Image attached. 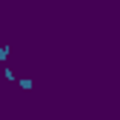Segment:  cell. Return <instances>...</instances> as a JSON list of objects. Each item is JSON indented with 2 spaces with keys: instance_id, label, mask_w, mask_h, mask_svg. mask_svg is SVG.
<instances>
[{
  "instance_id": "obj_2",
  "label": "cell",
  "mask_w": 120,
  "mask_h": 120,
  "mask_svg": "<svg viewBox=\"0 0 120 120\" xmlns=\"http://www.w3.org/2000/svg\"><path fill=\"white\" fill-rule=\"evenodd\" d=\"M3 77H6V80H9V83H17V80H14V71H11V69H9V66H6V69H3Z\"/></svg>"
},
{
  "instance_id": "obj_3",
  "label": "cell",
  "mask_w": 120,
  "mask_h": 120,
  "mask_svg": "<svg viewBox=\"0 0 120 120\" xmlns=\"http://www.w3.org/2000/svg\"><path fill=\"white\" fill-rule=\"evenodd\" d=\"M0 60H9V46L6 43H0Z\"/></svg>"
},
{
  "instance_id": "obj_1",
  "label": "cell",
  "mask_w": 120,
  "mask_h": 120,
  "mask_svg": "<svg viewBox=\"0 0 120 120\" xmlns=\"http://www.w3.org/2000/svg\"><path fill=\"white\" fill-rule=\"evenodd\" d=\"M17 86L23 89V92H32V89H34V80H32V77H20V80H17Z\"/></svg>"
}]
</instances>
